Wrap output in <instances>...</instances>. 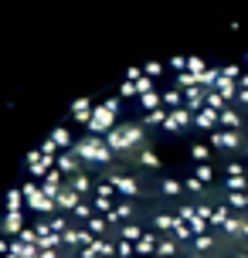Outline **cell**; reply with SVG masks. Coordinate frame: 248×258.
I'll return each instance as SVG.
<instances>
[{
    "mask_svg": "<svg viewBox=\"0 0 248 258\" xmlns=\"http://www.w3.org/2000/svg\"><path fill=\"white\" fill-rule=\"evenodd\" d=\"M72 150H75V156H79L85 167H105V163H112V160H116V153L109 150L105 136H95V133H85V136H79Z\"/></svg>",
    "mask_w": 248,
    "mask_h": 258,
    "instance_id": "6da1fadb",
    "label": "cell"
},
{
    "mask_svg": "<svg viewBox=\"0 0 248 258\" xmlns=\"http://www.w3.org/2000/svg\"><path fill=\"white\" fill-rule=\"evenodd\" d=\"M119 105H122V99L119 95H112V99H105V102H95V116H92V122L85 129L89 133H95V136H105L109 129H116V112Z\"/></svg>",
    "mask_w": 248,
    "mask_h": 258,
    "instance_id": "7a4b0ae2",
    "label": "cell"
},
{
    "mask_svg": "<svg viewBox=\"0 0 248 258\" xmlns=\"http://www.w3.org/2000/svg\"><path fill=\"white\" fill-rule=\"evenodd\" d=\"M208 143L211 146H214V150H218V153H235V150H241V129H214V133H211L208 136Z\"/></svg>",
    "mask_w": 248,
    "mask_h": 258,
    "instance_id": "3957f363",
    "label": "cell"
},
{
    "mask_svg": "<svg viewBox=\"0 0 248 258\" xmlns=\"http://www.w3.org/2000/svg\"><path fill=\"white\" fill-rule=\"evenodd\" d=\"M54 156H48V153H41V150H31V153L24 156V167H27V173H31V180H44L48 173L54 170Z\"/></svg>",
    "mask_w": 248,
    "mask_h": 258,
    "instance_id": "277c9868",
    "label": "cell"
},
{
    "mask_svg": "<svg viewBox=\"0 0 248 258\" xmlns=\"http://www.w3.org/2000/svg\"><path fill=\"white\" fill-rule=\"evenodd\" d=\"M187 126H194V112L187 105H180V109H170L167 122H163V133H183Z\"/></svg>",
    "mask_w": 248,
    "mask_h": 258,
    "instance_id": "5b68a950",
    "label": "cell"
},
{
    "mask_svg": "<svg viewBox=\"0 0 248 258\" xmlns=\"http://www.w3.org/2000/svg\"><path fill=\"white\" fill-rule=\"evenodd\" d=\"M105 180L112 183V187H116V194H119V197H126V201H133V197L140 194V180H133L130 173H109Z\"/></svg>",
    "mask_w": 248,
    "mask_h": 258,
    "instance_id": "8992f818",
    "label": "cell"
},
{
    "mask_svg": "<svg viewBox=\"0 0 248 258\" xmlns=\"http://www.w3.org/2000/svg\"><path fill=\"white\" fill-rule=\"evenodd\" d=\"M68 116H72V122H79V126H89L92 116H95V102L92 99H75V102L68 105Z\"/></svg>",
    "mask_w": 248,
    "mask_h": 258,
    "instance_id": "52a82bcc",
    "label": "cell"
},
{
    "mask_svg": "<svg viewBox=\"0 0 248 258\" xmlns=\"http://www.w3.org/2000/svg\"><path fill=\"white\" fill-rule=\"evenodd\" d=\"M54 204H58V214H72V211L82 204V194L75 190V187H68V180H65V187L58 190V197H54Z\"/></svg>",
    "mask_w": 248,
    "mask_h": 258,
    "instance_id": "ba28073f",
    "label": "cell"
},
{
    "mask_svg": "<svg viewBox=\"0 0 248 258\" xmlns=\"http://www.w3.org/2000/svg\"><path fill=\"white\" fill-rule=\"evenodd\" d=\"M24 228H27L24 224V211H7L4 221H0V234H4V238H17Z\"/></svg>",
    "mask_w": 248,
    "mask_h": 258,
    "instance_id": "9c48e42d",
    "label": "cell"
},
{
    "mask_svg": "<svg viewBox=\"0 0 248 258\" xmlns=\"http://www.w3.org/2000/svg\"><path fill=\"white\" fill-rule=\"evenodd\" d=\"M54 167L61 170L65 177H72V173H79V170H85V163H82L79 156H75V150H65V153H58V163Z\"/></svg>",
    "mask_w": 248,
    "mask_h": 258,
    "instance_id": "30bf717a",
    "label": "cell"
},
{
    "mask_svg": "<svg viewBox=\"0 0 248 258\" xmlns=\"http://www.w3.org/2000/svg\"><path fill=\"white\" fill-rule=\"evenodd\" d=\"M194 126L197 129H208V133H214V129L221 126V112H214V109H201V112H194Z\"/></svg>",
    "mask_w": 248,
    "mask_h": 258,
    "instance_id": "8fae6325",
    "label": "cell"
},
{
    "mask_svg": "<svg viewBox=\"0 0 248 258\" xmlns=\"http://www.w3.org/2000/svg\"><path fill=\"white\" fill-rule=\"evenodd\" d=\"M65 180H68V177H65V173H61V170H58V167H54L51 173H48V177L41 180V190H44V194H48V197H51V201H54V197H58V190L65 187Z\"/></svg>",
    "mask_w": 248,
    "mask_h": 258,
    "instance_id": "7c38bea8",
    "label": "cell"
},
{
    "mask_svg": "<svg viewBox=\"0 0 248 258\" xmlns=\"http://www.w3.org/2000/svg\"><path fill=\"white\" fill-rule=\"evenodd\" d=\"M180 241H177V238H173V234H160V245H157V255L153 258H177L180 255Z\"/></svg>",
    "mask_w": 248,
    "mask_h": 258,
    "instance_id": "4fadbf2b",
    "label": "cell"
},
{
    "mask_svg": "<svg viewBox=\"0 0 248 258\" xmlns=\"http://www.w3.org/2000/svg\"><path fill=\"white\" fill-rule=\"evenodd\" d=\"M133 214H136V211H133V201H122V204H116L105 218H109V224H130Z\"/></svg>",
    "mask_w": 248,
    "mask_h": 258,
    "instance_id": "5bb4252c",
    "label": "cell"
},
{
    "mask_svg": "<svg viewBox=\"0 0 248 258\" xmlns=\"http://www.w3.org/2000/svg\"><path fill=\"white\" fill-rule=\"evenodd\" d=\"M177 214H167V211H160V214H153V228H157V234H173V228H177Z\"/></svg>",
    "mask_w": 248,
    "mask_h": 258,
    "instance_id": "9a60e30c",
    "label": "cell"
},
{
    "mask_svg": "<svg viewBox=\"0 0 248 258\" xmlns=\"http://www.w3.org/2000/svg\"><path fill=\"white\" fill-rule=\"evenodd\" d=\"M157 245H160V234H143V238L136 241V255L140 258H153L157 255Z\"/></svg>",
    "mask_w": 248,
    "mask_h": 258,
    "instance_id": "2e32d148",
    "label": "cell"
},
{
    "mask_svg": "<svg viewBox=\"0 0 248 258\" xmlns=\"http://www.w3.org/2000/svg\"><path fill=\"white\" fill-rule=\"evenodd\" d=\"M51 140H54V146H58L61 153L75 146V136H72V129H68V126H58V129H51Z\"/></svg>",
    "mask_w": 248,
    "mask_h": 258,
    "instance_id": "e0dca14e",
    "label": "cell"
},
{
    "mask_svg": "<svg viewBox=\"0 0 248 258\" xmlns=\"http://www.w3.org/2000/svg\"><path fill=\"white\" fill-rule=\"evenodd\" d=\"M95 214H99V211H95V204H92V201H82V204L72 211V221H75V224H89Z\"/></svg>",
    "mask_w": 248,
    "mask_h": 258,
    "instance_id": "ac0fdd59",
    "label": "cell"
},
{
    "mask_svg": "<svg viewBox=\"0 0 248 258\" xmlns=\"http://www.w3.org/2000/svg\"><path fill=\"white\" fill-rule=\"evenodd\" d=\"M140 105H143V112H157V109H163V92L153 89V92H146V95H140Z\"/></svg>",
    "mask_w": 248,
    "mask_h": 258,
    "instance_id": "d6986e66",
    "label": "cell"
},
{
    "mask_svg": "<svg viewBox=\"0 0 248 258\" xmlns=\"http://www.w3.org/2000/svg\"><path fill=\"white\" fill-rule=\"evenodd\" d=\"M68 187H75V190H79L82 197L95 190V183H92L89 177H85V170H79V173H72V177H68Z\"/></svg>",
    "mask_w": 248,
    "mask_h": 258,
    "instance_id": "ffe728a7",
    "label": "cell"
},
{
    "mask_svg": "<svg viewBox=\"0 0 248 258\" xmlns=\"http://www.w3.org/2000/svg\"><path fill=\"white\" fill-rule=\"evenodd\" d=\"M143 228H140V221H130V224H119V238H122V241H133V245H136V241H140V238H143Z\"/></svg>",
    "mask_w": 248,
    "mask_h": 258,
    "instance_id": "44dd1931",
    "label": "cell"
},
{
    "mask_svg": "<svg viewBox=\"0 0 248 258\" xmlns=\"http://www.w3.org/2000/svg\"><path fill=\"white\" fill-rule=\"evenodd\" d=\"M133 163H143V167L157 170V167H160V156L153 153L150 146H143V150H136V153H133Z\"/></svg>",
    "mask_w": 248,
    "mask_h": 258,
    "instance_id": "7402d4cb",
    "label": "cell"
},
{
    "mask_svg": "<svg viewBox=\"0 0 248 258\" xmlns=\"http://www.w3.org/2000/svg\"><path fill=\"white\" fill-rule=\"evenodd\" d=\"M167 116H170V109L163 105V109H157V112H146V116H143V119H136V122H140V126H160V129H163Z\"/></svg>",
    "mask_w": 248,
    "mask_h": 258,
    "instance_id": "603a6c76",
    "label": "cell"
},
{
    "mask_svg": "<svg viewBox=\"0 0 248 258\" xmlns=\"http://www.w3.org/2000/svg\"><path fill=\"white\" fill-rule=\"evenodd\" d=\"M231 214H235V211H231L228 204H218V207H214V214H211V228H224V224L231 221Z\"/></svg>",
    "mask_w": 248,
    "mask_h": 258,
    "instance_id": "cb8c5ba5",
    "label": "cell"
},
{
    "mask_svg": "<svg viewBox=\"0 0 248 258\" xmlns=\"http://www.w3.org/2000/svg\"><path fill=\"white\" fill-rule=\"evenodd\" d=\"M92 248L99 251V258H116V241H112V238H95Z\"/></svg>",
    "mask_w": 248,
    "mask_h": 258,
    "instance_id": "d4e9b609",
    "label": "cell"
},
{
    "mask_svg": "<svg viewBox=\"0 0 248 258\" xmlns=\"http://www.w3.org/2000/svg\"><path fill=\"white\" fill-rule=\"evenodd\" d=\"M211 143H194L191 146V156H194V163H211Z\"/></svg>",
    "mask_w": 248,
    "mask_h": 258,
    "instance_id": "484cf974",
    "label": "cell"
},
{
    "mask_svg": "<svg viewBox=\"0 0 248 258\" xmlns=\"http://www.w3.org/2000/svg\"><path fill=\"white\" fill-rule=\"evenodd\" d=\"M27 201H24V190L21 187H14V190H7V211H24Z\"/></svg>",
    "mask_w": 248,
    "mask_h": 258,
    "instance_id": "4316f807",
    "label": "cell"
},
{
    "mask_svg": "<svg viewBox=\"0 0 248 258\" xmlns=\"http://www.w3.org/2000/svg\"><path fill=\"white\" fill-rule=\"evenodd\" d=\"M224 204L231 207V211H238V214H245V207H248L245 190H228V201H224Z\"/></svg>",
    "mask_w": 248,
    "mask_h": 258,
    "instance_id": "83f0119b",
    "label": "cell"
},
{
    "mask_svg": "<svg viewBox=\"0 0 248 258\" xmlns=\"http://www.w3.org/2000/svg\"><path fill=\"white\" fill-rule=\"evenodd\" d=\"M85 228H89L95 238H105V231H109V218H105V214H95V218H92Z\"/></svg>",
    "mask_w": 248,
    "mask_h": 258,
    "instance_id": "f1b7e54d",
    "label": "cell"
},
{
    "mask_svg": "<svg viewBox=\"0 0 248 258\" xmlns=\"http://www.w3.org/2000/svg\"><path fill=\"white\" fill-rule=\"evenodd\" d=\"M173 238H177L180 245L191 248V241H194V231H191V224H187V221H177V228H173Z\"/></svg>",
    "mask_w": 248,
    "mask_h": 258,
    "instance_id": "f546056e",
    "label": "cell"
},
{
    "mask_svg": "<svg viewBox=\"0 0 248 258\" xmlns=\"http://www.w3.org/2000/svg\"><path fill=\"white\" fill-rule=\"evenodd\" d=\"M221 129H241V112H235L231 105L221 112Z\"/></svg>",
    "mask_w": 248,
    "mask_h": 258,
    "instance_id": "4dcf8cb0",
    "label": "cell"
},
{
    "mask_svg": "<svg viewBox=\"0 0 248 258\" xmlns=\"http://www.w3.org/2000/svg\"><path fill=\"white\" fill-rule=\"evenodd\" d=\"M163 105H167V109H180V105H183V92L177 89V85L167 89V92H163Z\"/></svg>",
    "mask_w": 248,
    "mask_h": 258,
    "instance_id": "1f68e13d",
    "label": "cell"
},
{
    "mask_svg": "<svg viewBox=\"0 0 248 258\" xmlns=\"http://www.w3.org/2000/svg\"><path fill=\"white\" fill-rule=\"evenodd\" d=\"M208 109H214V112H224V109H228V99H224L218 89H208Z\"/></svg>",
    "mask_w": 248,
    "mask_h": 258,
    "instance_id": "d6a6232c",
    "label": "cell"
},
{
    "mask_svg": "<svg viewBox=\"0 0 248 258\" xmlns=\"http://www.w3.org/2000/svg\"><path fill=\"white\" fill-rule=\"evenodd\" d=\"M160 190L167 194V197H180V194H183V180H173V177H167V180H160Z\"/></svg>",
    "mask_w": 248,
    "mask_h": 258,
    "instance_id": "836d02e7",
    "label": "cell"
},
{
    "mask_svg": "<svg viewBox=\"0 0 248 258\" xmlns=\"http://www.w3.org/2000/svg\"><path fill=\"white\" fill-rule=\"evenodd\" d=\"M191 245H194L197 255H204V251H211V248H214V234H197Z\"/></svg>",
    "mask_w": 248,
    "mask_h": 258,
    "instance_id": "e575fe53",
    "label": "cell"
},
{
    "mask_svg": "<svg viewBox=\"0 0 248 258\" xmlns=\"http://www.w3.org/2000/svg\"><path fill=\"white\" fill-rule=\"evenodd\" d=\"M48 221H51V231H58V234H65L68 228L75 224V221L68 218V214H54V218H48Z\"/></svg>",
    "mask_w": 248,
    "mask_h": 258,
    "instance_id": "d590c367",
    "label": "cell"
},
{
    "mask_svg": "<svg viewBox=\"0 0 248 258\" xmlns=\"http://www.w3.org/2000/svg\"><path fill=\"white\" fill-rule=\"evenodd\" d=\"M194 177L201 183H211L214 180V167H211V163H194Z\"/></svg>",
    "mask_w": 248,
    "mask_h": 258,
    "instance_id": "8d00e7d4",
    "label": "cell"
},
{
    "mask_svg": "<svg viewBox=\"0 0 248 258\" xmlns=\"http://www.w3.org/2000/svg\"><path fill=\"white\" fill-rule=\"evenodd\" d=\"M116 95H119V99H140V92H136V82H130V78H126V82L119 85Z\"/></svg>",
    "mask_w": 248,
    "mask_h": 258,
    "instance_id": "74e56055",
    "label": "cell"
},
{
    "mask_svg": "<svg viewBox=\"0 0 248 258\" xmlns=\"http://www.w3.org/2000/svg\"><path fill=\"white\" fill-rule=\"evenodd\" d=\"M133 255H136V245L119 238V241H116V258H133Z\"/></svg>",
    "mask_w": 248,
    "mask_h": 258,
    "instance_id": "f35d334b",
    "label": "cell"
},
{
    "mask_svg": "<svg viewBox=\"0 0 248 258\" xmlns=\"http://www.w3.org/2000/svg\"><path fill=\"white\" fill-rule=\"evenodd\" d=\"M224 190H248L245 173H241V177H224Z\"/></svg>",
    "mask_w": 248,
    "mask_h": 258,
    "instance_id": "ab89813d",
    "label": "cell"
},
{
    "mask_svg": "<svg viewBox=\"0 0 248 258\" xmlns=\"http://www.w3.org/2000/svg\"><path fill=\"white\" fill-rule=\"evenodd\" d=\"M191 231H194V238L197 234H211V221H204L201 214H197V218L191 221Z\"/></svg>",
    "mask_w": 248,
    "mask_h": 258,
    "instance_id": "60d3db41",
    "label": "cell"
},
{
    "mask_svg": "<svg viewBox=\"0 0 248 258\" xmlns=\"http://www.w3.org/2000/svg\"><path fill=\"white\" fill-rule=\"evenodd\" d=\"M17 238H21L24 245H38V238H41V234H38V228H34V224H27V228H24L21 234H17Z\"/></svg>",
    "mask_w": 248,
    "mask_h": 258,
    "instance_id": "b9f144b4",
    "label": "cell"
},
{
    "mask_svg": "<svg viewBox=\"0 0 248 258\" xmlns=\"http://www.w3.org/2000/svg\"><path fill=\"white\" fill-rule=\"evenodd\" d=\"M211 64L204 61V58H187V72H194V75H204Z\"/></svg>",
    "mask_w": 248,
    "mask_h": 258,
    "instance_id": "7bdbcfd3",
    "label": "cell"
},
{
    "mask_svg": "<svg viewBox=\"0 0 248 258\" xmlns=\"http://www.w3.org/2000/svg\"><path fill=\"white\" fill-rule=\"evenodd\" d=\"M163 68H167V64H163V61H146V64H143V72H146V75H150V78H153V82H157V78L163 75Z\"/></svg>",
    "mask_w": 248,
    "mask_h": 258,
    "instance_id": "ee69618b",
    "label": "cell"
},
{
    "mask_svg": "<svg viewBox=\"0 0 248 258\" xmlns=\"http://www.w3.org/2000/svg\"><path fill=\"white\" fill-rule=\"evenodd\" d=\"M204 187H208V183H201L194 173H191V177L183 180V190H187V194H204Z\"/></svg>",
    "mask_w": 248,
    "mask_h": 258,
    "instance_id": "f6af8a7d",
    "label": "cell"
},
{
    "mask_svg": "<svg viewBox=\"0 0 248 258\" xmlns=\"http://www.w3.org/2000/svg\"><path fill=\"white\" fill-rule=\"evenodd\" d=\"M177 218H180V221H187V224H191V221L197 218V207H191V204H180V207H177Z\"/></svg>",
    "mask_w": 248,
    "mask_h": 258,
    "instance_id": "bcb514c9",
    "label": "cell"
},
{
    "mask_svg": "<svg viewBox=\"0 0 248 258\" xmlns=\"http://www.w3.org/2000/svg\"><path fill=\"white\" fill-rule=\"evenodd\" d=\"M221 75H224V78H235V82H238V78L245 75V72H241L238 64H221Z\"/></svg>",
    "mask_w": 248,
    "mask_h": 258,
    "instance_id": "7dc6e473",
    "label": "cell"
},
{
    "mask_svg": "<svg viewBox=\"0 0 248 258\" xmlns=\"http://www.w3.org/2000/svg\"><path fill=\"white\" fill-rule=\"evenodd\" d=\"M224 173H228V177H241V173H245V167H241L238 160H231V163H224Z\"/></svg>",
    "mask_w": 248,
    "mask_h": 258,
    "instance_id": "c3c4849f",
    "label": "cell"
},
{
    "mask_svg": "<svg viewBox=\"0 0 248 258\" xmlns=\"http://www.w3.org/2000/svg\"><path fill=\"white\" fill-rule=\"evenodd\" d=\"M170 68H173V72H177V75H180V72H187V58H183V54H177V58H170Z\"/></svg>",
    "mask_w": 248,
    "mask_h": 258,
    "instance_id": "681fc988",
    "label": "cell"
},
{
    "mask_svg": "<svg viewBox=\"0 0 248 258\" xmlns=\"http://www.w3.org/2000/svg\"><path fill=\"white\" fill-rule=\"evenodd\" d=\"M75 255H79V258H99V251H95V248H82V251H75Z\"/></svg>",
    "mask_w": 248,
    "mask_h": 258,
    "instance_id": "f907efd6",
    "label": "cell"
},
{
    "mask_svg": "<svg viewBox=\"0 0 248 258\" xmlns=\"http://www.w3.org/2000/svg\"><path fill=\"white\" fill-rule=\"evenodd\" d=\"M4 255H11V241H7V238L0 234V258H4Z\"/></svg>",
    "mask_w": 248,
    "mask_h": 258,
    "instance_id": "816d5d0a",
    "label": "cell"
},
{
    "mask_svg": "<svg viewBox=\"0 0 248 258\" xmlns=\"http://www.w3.org/2000/svg\"><path fill=\"white\" fill-rule=\"evenodd\" d=\"M238 85H241V89L248 92V72H245V75H241V78H238Z\"/></svg>",
    "mask_w": 248,
    "mask_h": 258,
    "instance_id": "f5cc1de1",
    "label": "cell"
},
{
    "mask_svg": "<svg viewBox=\"0 0 248 258\" xmlns=\"http://www.w3.org/2000/svg\"><path fill=\"white\" fill-rule=\"evenodd\" d=\"M235 258H248V251H238V255H235Z\"/></svg>",
    "mask_w": 248,
    "mask_h": 258,
    "instance_id": "db71d44e",
    "label": "cell"
},
{
    "mask_svg": "<svg viewBox=\"0 0 248 258\" xmlns=\"http://www.w3.org/2000/svg\"><path fill=\"white\" fill-rule=\"evenodd\" d=\"M4 258H21V255H14V251H11V255H4Z\"/></svg>",
    "mask_w": 248,
    "mask_h": 258,
    "instance_id": "11a10c76",
    "label": "cell"
},
{
    "mask_svg": "<svg viewBox=\"0 0 248 258\" xmlns=\"http://www.w3.org/2000/svg\"><path fill=\"white\" fill-rule=\"evenodd\" d=\"M183 258H201V255H183Z\"/></svg>",
    "mask_w": 248,
    "mask_h": 258,
    "instance_id": "9f6ffc18",
    "label": "cell"
},
{
    "mask_svg": "<svg viewBox=\"0 0 248 258\" xmlns=\"http://www.w3.org/2000/svg\"><path fill=\"white\" fill-rule=\"evenodd\" d=\"M245 64H248V54H245Z\"/></svg>",
    "mask_w": 248,
    "mask_h": 258,
    "instance_id": "6f0895ef",
    "label": "cell"
},
{
    "mask_svg": "<svg viewBox=\"0 0 248 258\" xmlns=\"http://www.w3.org/2000/svg\"><path fill=\"white\" fill-rule=\"evenodd\" d=\"M245 201H248V190H245Z\"/></svg>",
    "mask_w": 248,
    "mask_h": 258,
    "instance_id": "680465c9",
    "label": "cell"
},
{
    "mask_svg": "<svg viewBox=\"0 0 248 258\" xmlns=\"http://www.w3.org/2000/svg\"><path fill=\"white\" fill-rule=\"evenodd\" d=\"M245 150H248V143H245Z\"/></svg>",
    "mask_w": 248,
    "mask_h": 258,
    "instance_id": "91938a15",
    "label": "cell"
},
{
    "mask_svg": "<svg viewBox=\"0 0 248 258\" xmlns=\"http://www.w3.org/2000/svg\"><path fill=\"white\" fill-rule=\"evenodd\" d=\"M65 258H72V255H65Z\"/></svg>",
    "mask_w": 248,
    "mask_h": 258,
    "instance_id": "94428289",
    "label": "cell"
},
{
    "mask_svg": "<svg viewBox=\"0 0 248 258\" xmlns=\"http://www.w3.org/2000/svg\"><path fill=\"white\" fill-rule=\"evenodd\" d=\"M75 258H79V255H75Z\"/></svg>",
    "mask_w": 248,
    "mask_h": 258,
    "instance_id": "6125c7cd",
    "label": "cell"
}]
</instances>
